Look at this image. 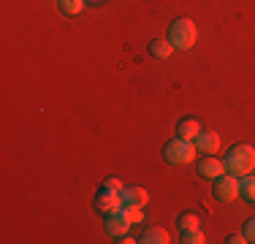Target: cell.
Returning <instances> with one entry per match:
<instances>
[{
	"instance_id": "obj_19",
	"label": "cell",
	"mask_w": 255,
	"mask_h": 244,
	"mask_svg": "<svg viewBox=\"0 0 255 244\" xmlns=\"http://www.w3.org/2000/svg\"><path fill=\"white\" fill-rule=\"evenodd\" d=\"M103 185H106V187H114V190H120V193H123V190H125V187H123V185H120V179H114V176H109V179H106V182H103Z\"/></svg>"
},
{
	"instance_id": "obj_16",
	"label": "cell",
	"mask_w": 255,
	"mask_h": 244,
	"mask_svg": "<svg viewBox=\"0 0 255 244\" xmlns=\"http://www.w3.org/2000/svg\"><path fill=\"white\" fill-rule=\"evenodd\" d=\"M179 228L182 231H190V228H198V217L193 215V212H185V215H179Z\"/></svg>"
},
{
	"instance_id": "obj_15",
	"label": "cell",
	"mask_w": 255,
	"mask_h": 244,
	"mask_svg": "<svg viewBox=\"0 0 255 244\" xmlns=\"http://www.w3.org/2000/svg\"><path fill=\"white\" fill-rule=\"evenodd\" d=\"M182 244H204V234L198 228H190V231H182Z\"/></svg>"
},
{
	"instance_id": "obj_14",
	"label": "cell",
	"mask_w": 255,
	"mask_h": 244,
	"mask_svg": "<svg viewBox=\"0 0 255 244\" xmlns=\"http://www.w3.org/2000/svg\"><path fill=\"white\" fill-rule=\"evenodd\" d=\"M84 3H87V0H57V8L63 11L65 16H76Z\"/></svg>"
},
{
	"instance_id": "obj_10",
	"label": "cell",
	"mask_w": 255,
	"mask_h": 244,
	"mask_svg": "<svg viewBox=\"0 0 255 244\" xmlns=\"http://www.w3.org/2000/svg\"><path fill=\"white\" fill-rule=\"evenodd\" d=\"M201 133V125H198L196 117H182L177 122V136L179 138H187V141H193V138Z\"/></svg>"
},
{
	"instance_id": "obj_3",
	"label": "cell",
	"mask_w": 255,
	"mask_h": 244,
	"mask_svg": "<svg viewBox=\"0 0 255 244\" xmlns=\"http://www.w3.org/2000/svg\"><path fill=\"white\" fill-rule=\"evenodd\" d=\"M196 144L193 141H187V138H171L166 146H163V157H166L171 166H187V163L196 157Z\"/></svg>"
},
{
	"instance_id": "obj_5",
	"label": "cell",
	"mask_w": 255,
	"mask_h": 244,
	"mask_svg": "<svg viewBox=\"0 0 255 244\" xmlns=\"http://www.w3.org/2000/svg\"><path fill=\"white\" fill-rule=\"evenodd\" d=\"M215 198L223 201V204H228V201L239 198V179H236L234 174H223L215 179Z\"/></svg>"
},
{
	"instance_id": "obj_4",
	"label": "cell",
	"mask_w": 255,
	"mask_h": 244,
	"mask_svg": "<svg viewBox=\"0 0 255 244\" xmlns=\"http://www.w3.org/2000/svg\"><path fill=\"white\" fill-rule=\"evenodd\" d=\"M95 209H98L101 215H114V212H120L123 209V193L114 190V187L101 185L98 198H95Z\"/></svg>"
},
{
	"instance_id": "obj_17",
	"label": "cell",
	"mask_w": 255,
	"mask_h": 244,
	"mask_svg": "<svg viewBox=\"0 0 255 244\" xmlns=\"http://www.w3.org/2000/svg\"><path fill=\"white\" fill-rule=\"evenodd\" d=\"M120 212H123V215H125L128 220H130V223H141V220H144V215H141V206H123Z\"/></svg>"
},
{
	"instance_id": "obj_7",
	"label": "cell",
	"mask_w": 255,
	"mask_h": 244,
	"mask_svg": "<svg viewBox=\"0 0 255 244\" xmlns=\"http://www.w3.org/2000/svg\"><path fill=\"white\" fill-rule=\"evenodd\" d=\"M130 220H128L123 212H114V215H106V223H103V228H106V234L112 236V239H117V236H125L128 231H130Z\"/></svg>"
},
{
	"instance_id": "obj_6",
	"label": "cell",
	"mask_w": 255,
	"mask_h": 244,
	"mask_svg": "<svg viewBox=\"0 0 255 244\" xmlns=\"http://www.w3.org/2000/svg\"><path fill=\"white\" fill-rule=\"evenodd\" d=\"M226 174V163L217 160L215 155H204L201 160H198V176H204V179H212L215 182L217 176Z\"/></svg>"
},
{
	"instance_id": "obj_2",
	"label": "cell",
	"mask_w": 255,
	"mask_h": 244,
	"mask_svg": "<svg viewBox=\"0 0 255 244\" xmlns=\"http://www.w3.org/2000/svg\"><path fill=\"white\" fill-rule=\"evenodd\" d=\"M168 44H171L174 49H193L196 46V38H198V33H196V22L193 19H187V16H179V19H174L171 22V27H168Z\"/></svg>"
},
{
	"instance_id": "obj_13",
	"label": "cell",
	"mask_w": 255,
	"mask_h": 244,
	"mask_svg": "<svg viewBox=\"0 0 255 244\" xmlns=\"http://www.w3.org/2000/svg\"><path fill=\"white\" fill-rule=\"evenodd\" d=\"M239 195H242L245 201H250V204H255V176H250V174L242 176V182H239Z\"/></svg>"
},
{
	"instance_id": "obj_1",
	"label": "cell",
	"mask_w": 255,
	"mask_h": 244,
	"mask_svg": "<svg viewBox=\"0 0 255 244\" xmlns=\"http://www.w3.org/2000/svg\"><path fill=\"white\" fill-rule=\"evenodd\" d=\"M226 171L234 176H245V174H253L255 168V149L250 144H236L231 146V152L226 155Z\"/></svg>"
},
{
	"instance_id": "obj_9",
	"label": "cell",
	"mask_w": 255,
	"mask_h": 244,
	"mask_svg": "<svg viewBox=\"0 0 255 244\" xmlns=\"http://www.w3.org/2000/svg\"><path fill=\"white\" fill-rule=\"evenodd\" d=\"M149 193L144 187H125L123 190V206H147Z\"/></svg>"
},
{
	"instance_id": "obj_20",
	"label": "cell",
	"mask_w": 255,
	"mask_h": 244,
	"mask_svg": "<svg viewBox=\"0 0 255 244\" xmlns=\"http://www.w3.org/2000/svg\"><path fill=\"white\" fill-rule=\"evenodd\" d=\"M226 242H228V244H245L247 239H245V234H242V236H239V234H231Z\"/></svg>"
},
{
	"instance_id": "obj_11",
	"label": "cell",
	"mask_w": 255,
	"mask_h": 244,
	"mask_svg": "<svg viewBox=\"0 0 255 244\" xmlns=\"http://www.w3.org/2000/svg\"><path fill=\"white\" fill-rule=\"evenodd\" d=\"M141 242L144 244H166L168 242V231L160 228V225H152V228H147L141 234Z\"/></svg>"
},
{
	"instance_id": "obj_12",
	"label": "cell",
	"mask_w": 255,
	"mask_h": 244,
	"mask_svg": "<svg viewBox=\"0 0 255 244\" xmlns=\"http://www.w3.org/2000/svg\"><path fill=\"white\" fill-rule=\"evenodd\" d=\"M171 52H174V46L168 44V38H155L152 44H149V54L157 57V60H168Z\"/></svg>"
},
{
	"instance_id": "obj_21",
	"label": "cell",
	"mask_w": 255,
	"mask_h": 244,
	"mask_svg": "<svg viewBox=\"0 0 255 244\" xmlns=\"http://www.w3.org/2000/svg\"><path fill=\"white\" fill-rule=\"evenodd\" d=\"M87 3H101V0H87Z\"/></svg>"
},
{
	"instance_id": "obj_8",
	"label": "cell",
	"mask_w": 255,
	"mask_h": 244,
	"mask_svg": "<svg viewBox=\"0 0 255 244\" xmlns=\"http://www.w3.org/2000/svg\"><path fill=\"white\" fill-rule=\"evenodd\" d=\"M193 144H196L198 152H204V155H215L217 149H220V136L212 130H201L196 138H193Z\"/></svg>"
},
{
	"instance_id": "obj_18",
	"label": "cell",
	"mask_w": 255,
	"mask_h": 244,
	"mask_svg": "<svg viewBox=\"0 0 255 244\" xmlns=\"http://www.w3.org/2000/svg\"><path fill=\"white\" fill-rule=\"evenodd\" d=\"M242 234H245L247 242H255V217H250V220L245 223V231H242Z\"/></svg>"
}]
</instances>
